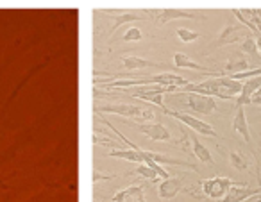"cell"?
Listing matches in <instances>:
<instances>
[{
  "mask_svg": "<svg viewBox=\"0 0 261 202\" xmlns=\"http://www.w3.org/2000/svg\"><path fill=\"white\" fill-rule=\"evenodd\" d=\"M190 84L185 77L177 73H156L149 77H127V79H113L109 83H102L106 88H133V86H175L185 88Z\"/></svg>",
  "mask_w": 261,
  "mask_h": 202,
  "instance_id": "obj_1",
  "label": "cell"
},
{
  "mask_svg": "<svg viewBox=\"0 0 261 202\" xmlns=\"http://www.w3.org/2000/svg\"><path fill=\"white\" fill-rule=\"evenodd\" d=\"M97 111L108 113V115H118V116H129L135 120H152L156 113L147 106L129 104V102H116V104H104L97 108Z\"/></svg>",
  "mask_w": 261,
  "mask_h": 202,
  "instance_id": "obj_2",
  "label": "cell"
},
{
  "mask_svg": "<svg viewBox=\"0 0 261 202\" xmlns=\"http://www.w3.org/2000/svg\"><path fill=\"white\" fill-rule=\"evenodd\" d=\"M181 88L175 86H145V88H136V90H129V95L136 100H147L150 104H156L161 108V111H167V106L163 102L165 93H177Z\"/></svg>",
  "mask_w": 261,
  "mask_h": 202,
  "instance_id": "obj_3",
  "label": "cell"
},
{
  "mask_svg": "<svg viewBox=\"0 0 261 202\" xmlns=\"http://www.w3.org/2000/svg\"><path fill=\"white\" fill-rule=\"evenodd\" d=\"M245 183H238L234 179H229V177H210V179L200 181V190L206 197L213 198V200H222V198L227 195V191L232 186H243Z\"/></svg>",
  "mask_w": 261,
  "mask_h": 202,
  "instance_id": "obj_4",
  "label": "cell"
},
{
  "mask_svg": "<svg viewBox=\"0 0 261 202\" xmlns=\"http://www.w3.org/2000/svg\"><path fill=\"white\" fill-rule=\"evenodd\" d=\"M165 115L174 116L175 120H179V122L185 123L186 127H190V129H192L193 133H200V134H204V136L218 138L217 131H215L213 127H211L207 122H204V120L197 118V116H192V115H188V113L175 111V109H167V111H165Z\"/></svg>",
  "mask_w": 261,
  "mask_h": 202,
  "instance_id": "obj_5",
  "label": "cell"
},
{
  "mask_svg": "<svg viewBox=\"0 0 261 202\" xmlns=\"http://www.w3.org/2000/svg\"><path fill=\"white\" fill-rule=\"evenodd\" d=\"M179 95H185V106L192 111L200 113V115H211L217 111V102L213 97H206V95L199 93H181V91H179Z\"/></svg>",
  "mask_w": 261,
  "mask_h": 202,
  "instance_id": "obj_6",
  "label": "cell"
},
{
  "mask_svg": "<svg viewBox=\"0 0 261 202\" xmlns=\"http://www.w3.org/2000/svg\"><path fill=\"white\" fill-rule=\"evenodd\" d=\"M138 131L142 134H145L147 138H150V140L154 141H168V143H172V133L168 131L167 125H163L161 122H156V120H152V122H143L138 125Z\"/></svg>",
  "mask_w": 261,
  "mask_h": 202,
  "instance_id": "obj_7",
  "label": "cell"
},
{
  "mask_svg": "<svg viewBox=\"0 0 261 202\" xmlns=\"http://www.w3.org/2000/svg\"><path fill=\"white\" fill-rule=\"evenodd\" d=\"M249 34L250 33H247V31L242 29V27L227 23V26L220 31V34H218V38L213 43V47L218 48V47H224V45H232V43H236V41H243Z\"/></svg>",
  "mask_w": 261,
  "mask_h": 202,
  "instance_id": "obj_8",
  "label": "cell"
},
{
  "mask_svg": "<svg viewBox=\"0 0 261 202\" xmlns=\"http://www.w3.org/2000/svg\"><path fill=\"white\" fill-rule=\"evenodd\" d=\"M182 186H185V179H182V177L172 175L158 184V195H160V198H163V200H170V198H174L175 195L182 190Z\"/></svg>",
  "mask_w": 261,
  "mask_h": 202,
  "instance_id": "obj_9",
  "label": "cell"
},
{
  "mask_svg": "<svg viewBox=\"0 0 261 202\" xmlns=\"http://www.w3.org/2000/svg\"><path fill=\"white\" fill-rule=\"evenodd\" d=\"M111 202H147V198L142 184H133L113 195Z\"/></svg>",
  "mask_w": 261,
  "mask_h": 202,
  "instance_id": "obj_10",
  "label": "cell"
},
{
  "mask_svg": "<svg viewBox=\"0 0 261 202\" xmlns=\"http://www.w3.org/2000/svg\"><path fill=\"white\" fill-rule=\"evenodd\" d=\"M200 16H197V13L193 11H185V9H163V11L158 13L156 23L158 26H163L172 20H199Z\"/></svg>",
  "mask_w": 261,
  "mask_h": 202,
  "instance_id": "obj_11",
  "label": "cell"
},
{
  "mask_svg": "<svg viewBox=\"0 0 261 202\" xmlns=\"http://www.w3.org/2000/svg\"><path fill=\"white\" fill-rule=\"evenodd\" d=\"M174 65L177 66V68L197 70V72H206V73H210V75H213V77H222V73L215 72V70H210L207 66H204V65H199V63H195L192 58H188V56L182 54V52H175V54H174Z\"/></svg>",
  "mask_w": 261,
  "mask_h": 202,
  "instance_id": "obj_12",
  "label": "cell"
},
{
  "mask_svg": "<svg viewBox=\"0 0 261 202\" xmlns=\"http://www.w3.org/2000/svg\"><path fill=\"white\" fill-rule=\"evenodd\" d=\"M232 131L238 133L240 136L245 140V143H252V136H250V129H249V122H247V116H245V109L243 106L236 108V115L234 120H232Z\"/></svg>",
  "mask_w": 261,
  "mask_h": 202,
  "instance_id": "obj_13",
  "label": "cell"
},
{
  "mask_svg": "<svg viewBox=\"0 0 261 202\" xmlns=\"http://www.w3.org/2000/svg\"><path fill=\"white\" fill-rule=\"evenodd\" d=\"M143 154V159H150V161L158 163V165H175V166H186V168L190 170H197L195 165H192V163L188 161H181V159H174V158H168V156L165 154H160V152H152V150H142Z\"/></svg>",
  "mask_w": 261,
  "mask_h": 202,
  "instance_id": "obj_14",
  "label": "cell"
},
{
  "mask_svg": "<svg viewBox=\"0 0 261 202\" xmlns=\"http://www.w3.org/2000/svg\"><path fill=\"white\" fill-rule=\"evenodd\" d=\"M259 88H261V75L252 77V79L245 81V83H243L242 95H240V97L236 98V108H240V106H245V104H250V100H252L254 93H256V91L259 90Z\"/></svg>",
  "mask_w": 261,
  "mask_h": 202,
  "instance_id": "obj_15",
  "label": "cell"
},
{
  "mask_svg": "<svg viewBox=\"0 0 261 202\" xmlns=\"http://www.w3.org/2000/svg\"><path fill=\"white\" fill-rule=\"evenodd\" d=\"M190 141H192V152H193V156H195V158L199 159V161L207 163V165H215L211 152L207 150V147L202 143V141L199 140V136H197L195 133L190 134Z\"/></svg>",
  "mask_w": 261,
  "mask_h": 202,
  "instance_id": "obj_16",
  "label": "cell"
},
{
  "mask_svg": "<svg viewBox=\"0 0 261 202\" xmlns=\"http://www.w3.org/2000/svg\"><path fill=\"white\" fill-rule=\"evenodd\" d=\"M142 150H143V148H140V150H135V148H111L108 154L111 156V158L123 159V161H135V163L143 165V163H145V159H143Z\"/></svg>",
  "mask_w": 261,
  "mask_h": 202,
  "instance_id": "obj_17",
  "label": "cell"
},
{
  "mask_svg": "<svg viewBox=\"0 0 261 202\" xmlns=\"http://www.w3.org/2000/svg\"><path fill=\"white\" fill-rule=\"evenodd\" d=\"M123 68L129 70V72H135V70H143V68H150V66H158L160 63L149 61V59L138 58V56H122L120 58Z\"/></svg>",
  "mask_w": 261,
  "mask_h": 202,
  "instance_id": "obj_18",
  "label": "cell"
},
{
  "mask_svg": "<svg viewBox=\"0 0 261 202\" xmlns=\"http://www.w3.org/2000/svg\"><path fill=\"white\" fill-rule=\"evenodd\" d=\"M138 20H147V16H143V13H135V11H129V13H120V15L113 16V27H111V33H116L120 26L123 23H129V22H138Z\"/></svg>",
  "mask_w": 261,
  "mask_h": 202,
  "instance_id": "obj_19",
  "label": "cell"
},
{
  "mask_svg": "<svg viewBox=\"0 0 261 202\" xmlns=\"http://www.w3.org/2000/svg\"><path fill=\"white\" fill-rule=\"evenodd\" d=\"M229 163L232 168H236L238 172H247L250 168V159L247 154H243L242 150H231L229 152Z\"/></svg>",
  "mask_w": 261,
  "mask_h": 202,
  "instance_id": "obj_20",
  "label": "cell"
},
{
  "mask_svg": "<svg viewBox=\"0 0 261 202\" xmlns=\"http://www.w3.org/2000/svg\"><path fill=\"white\" fill-rule=\"evenodd\" d=\"M249 70V61L243 58H236V59H231V61L225 65V72L227 75H232V73H243Z\"/></svg>",
  "mask_w": 261,
  "mask_h": 202,
  "instance_id": "obj_21",
  "label": "cell"
},
{
  "mask_svg": "<svg viewBox=\"0 0 261 202\" xmlns=\"http://www.w3.org/2000/svg\"><path fill=\"white\" fill-rule=\"evenodd\" d=\"M129 173H136V175H142L143 179L150 181V183H158V179H160V177H158V173L154 172V170L150 168L149 165H145V163H143V165H138L135 170H133V172H129Z\"/></svg>",
  "mask_w": 261,
  "mask_h": 202,
  "instance_id": "obj_22",
  "label": "cell"
},
{
  "mask_svg": "<svg viewBox=\"0 0 261 202\" xmlns=\"http://www.w3.org/2000/svg\"><path fill=\"white\" fill-rule=\"evenodd\" d=\"M240 48H242V52H245V54L249 56H256L257 52V45H256V38L254 36H247L245 40L242 41V45H240Z\"/></svg>",
  "mask_w": 261,
  "mask_h": 202,
  "instance_id": "obj_23",
  "label": "cell"
},
{
  "mask_svg": "<svg viewBox=\"0 0 261 202\" xmlns=\"http://www.w3.org/2000/svg\"><path fill=\"white\" fill-rule=\"evenodd\" d=\"M200 34L199 33H193L190 29H185V27H179L177 29V38L182 41V43H192V41H197L199 40Z\"/></svg>",
  "mask_w": 261,
  "mask_h": 202,
  "instance_id": "obj_24",
  "label": "cell"
},
{
  "mask_svg": "<svg viewBox=\"0 0 261 202\" xmlns=\"http://www.w3.org/2000/svg\"><path fill=\"white\" fill-rule=\"evenodd\" d=\"M142 31L138 29V27H130V29H127L125 33H123V41H142Z\"/></svg>",
  "mask_w": 261,
  "mask_h": 202,
  "instance_id": "obj_25",
  "label": "cell"
},
{
  "mask_svg": "<svg viewBox=\"0 0 261 202\" xmlns=\"http://www.w3.org/2000/svg\"><path fill=\"white\" fill-rule=\"evenodd\" d=\"M256 45H257V52H261V34L256 36Z\"/></svg>",
  "mask_w": 261,
  "mask_h": 202,
  "instance_id": "obj_26",
  "label": "cell"
},
{
  "mask_svg": "<svg viewBox=\"0 0 261 202\" xmlns=\"http://www.w3.org/2000/svg\"><path fill=\"white\" fill-rule=\"evenodd\" d=\"M250 104H256V106H261V97H252Z\"/></svg>",
  "mask_w": 261,
  "mask_h": 202,
  "instance_id": "obj_27",
  "label": "cell"
},
{
  "mask_svg": "<svg viewBox=\"0 0 261 202\" xmlns=\"http://www.w3.org/2000/svg\"><path fill=\"white\" fill-rule=\"evenodd\" d=\"M254 202H261V197H257V198H256V200H254Z\"/></svg>",
  "mask_w": 261,
  "mask_h": 202,
  "instance_id": "obj_28",
  "label": "cell"
}]
</instances>
